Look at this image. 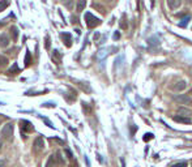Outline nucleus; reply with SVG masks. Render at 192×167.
Listing matches in <instances>:
<instances>
[{"instance_id":"1","label":"nucleus","mask_w":192,"mask_h":167,"mask_svg":"<svg viewBox=\"0 0 192 167\" xmlns=\"http://www.w3.org/2000/svg\"><path fill=\"white\" fill-rule=\"evenodd\" d=\"M2 137L4 140L10 141L13 137V123H7L2 129Z\"/></svg>"},{"instance_id":"2","label":"nucleus","mask_w":192,"mask_h":167,"mask_svg":"<svg viewBox=\"0 0 192 167\" xmlns=\"http://www.w3.org/2000/svg\"><path fill=\"white\" fill-rule=\"evenodd\" d=\"M85 21H86V25H88V27H90V29H93V27H96V26H98L101 24V20L100 18H97V17H94L92 13H85Z\"/></svg>"},{"instance_id":"3","label":"nucleus","mask_w":192,"mask_h":167,"mask_svg":"<svg viewBox=\"0 0 192 167\" xmlns=\"http://www.w3.org/2000/svg\"><path fill=\"white\" fill-rule=\"evenodd\" d=\"M174 101L180 103V104H187V106H191L192 107V98L188 97L187 94H180V96H177L174 98Z\"/></svg>"},{"instance_id":"4","label":"nucleus","mask_w":192,"mask_h":167,"mask_svg":"<svg viewBox=\"0 0 192 167\" xmlns=\"http://www.w3.org/2000/svg\"><path fill=\"white\" fill-rule=\"evenodd\" d=\"M20 127H21V132H33L34 131V127H33L30 121H27V120H21Z\"/></svg>"},{"instance_id":"5","label":"nucleus","mask_w":192,"mask_h":167,"mask_svg":"<svg viewBox=\"0 0 192 167\" xmlns=\"http://www.w3.org/2000/svg\"><path fill=\"white\" fill-rule=\"evenodd\" d=\"M186 88H187V82H186L184 80H180V81H178L177 84H174V85L171 86V89L175 90V92H183Z\"/></svg>"},{"instance_id":"6","label":"nucleus","mask_w":192,"mask_h":167,"mask_svg":"<svg viewBox=\"0 0 192 167\" xmlns=\"http://www.w3.org/2000/svg\"><path fill=\"white\" fill-rule=\"evenodd\" d=\"M34 149L35 152H42L45 149V141H43V137H37L34 141Z\"/></svg>"},{"instance_id":"7","label":"nucleus","mask_w":192,"mask_h":167,"mask_svg":"<svg viewBox=\"0 0 192 167\" xmlns=\"http://www.w3.org/2000/svg\"><path fill=\"white\" fill-rule=\"evenodd\" d=\"M173 119L175 121H178V123H182V124H191L192 123L191 118H187V116H183V115H175Z\"/></svg>"},{"instance_id":"8","label":"nucleus","mask_w":192,"mask_h":167,"mask_svg":"<svg viewBox=\"0 0 192 167\" xmlns=\"http://www.w3.org/2000/svg\"><path fill=\"white\" fill-rule=\"evenodd\" d=\"M62 38H63V41L65 42V46H67V47L72 46V37H71V34H68V33H63Z\"/></svg>"},{"instance_id":"9","label":"nucleus","mask_w":192,"mask_h":167,"mask_svg":"<svg viewBox=\"0 0 192 167\" xmlns=\"http://www.w3.org/2000/svg\"><path fill=\"white\" fill-rule=\"evenodd\" d=\"M9 44V38L7 34H2L0 35V47H7Z\"/></svg>"},{"instance_id":"10","label":"nucleus","mask_w":192,"mask_h":167,"mask_svg":"<svg viewBox=\"0 0 192 167\" xmlns=\"http://www.w3.org/2000/svg\"><path fill=\"white\" fill-rule=\"evenodd\" d=\"M9 31H10V35H12V39L16 42V41L18 39V29H17L16 26H12Z\"/></svg>"},{"instance_id":"11","label":"nucleus","mask_w":192,"mask_h":167,"mask_svg":"<svg viewBox=\"0 0 192 167\" xmlns=\"http://www.w3.org/2000/svg\"><path fill=\"white\" fill-rule=\"evenodd\" d=\"M58 166V162H56V157H54V155H51L50 158H48L47 163H46V167H56Z\"/></svg>"},{"instance_id":"12","label":"nucleus","mask_w":192,"mask_h":167,"mask_svg":"<svg viewBox=\"0 0 192 167\" xmlns=\"http://www.w3.org/2000/svg\"><path fill=\"white\" fill-rule=\"evenodd\" d=\"M52 60L56 64H60V62H62V55L59 54L58 50H54V54H52Z\"/></svg>"},{"instance_id":"13","label":"nucleus","mask_w":192,"mask_h":167,"mask_svg":"<svg viewBox=\"0 0 192 167\" xmlns=\"http://www.w3.org/2000/svg\"><path fill=\"white\" fill-rule=\"evenodd\" d=\"M167 4H169V7L171 8V9H175V8L180 7V4H182V3H180L179 0H177V2H171V0H169V2H167Z\"/></svg>"},{"instance_id":"14","label":"nucleus","mask_w":192,"mask_h":167,"mask_svg":"<svg viewBox=\"0 0 192 167\" xmlns=\"http://www.w3.org/2000/svg\"><path fill=\"white\" fill-rule=\"evenodd\" d=\"M179 114H184V115L188 118V115H191V111L187 110V108H184V107H180V108H179ZM184 115H183V116H184Z\"/></svg>"},{"instance_id":"15","label":"nucleus","mask_w":192,"mask_h":167,"mask_svg":"<svg viewBox=\"0 0 192 167\" xmlns=\"http://www.w3.org/2000/svg\"><path fill=\"white\" fill-rule=\"evenodd\" d=\"M85 5H86V2H84V0H82V2H79L77 3V12H81V10L85 8Z\"/></svg>"},{"instance_id":"16","label":"nucleus","mask_w":192,"mask_h":167,"mask_svg":"<svg viewBox=\"0 0 192 167\" xmlns=\"http://www.w3.org/2000/svg\"><path fill=\"white\" fill-rule=\"evenodd\" d=\"M8 64V59L5 56H0V67H5Z\"/></svg>"},{"instance_id":"17","label":"nucleus","mask_w":192,"mask_h":167,"mask_svg":"<svg viewBox=\"0 0 192 167\" xmlns=\"http://www.w3.org/2000/svg\"><path fill=\"white\" fill-rule=\"evenodd\" d=\"M18 72H20L18 67H17V64L14 63V64H13V68H10V69H9V73H13V75H14V73H18Z\"/></svg>"},{"instance_id":"18","label":"nucleus","mask_w":192,"mask_h":167,"mask_svg":"<svg viewBox=\"0 0 192 167\" xmlns=\"http://www.w3.org/2000/svg\"><path fill=\"white\" fill-rule=\"evenodd\" d=\"M170 167H187V162H178V163H174Z\"/></svg>"},{"instance_id":"19","label":"nucleus","mask_w":192,"mask_h":167,"mask_svg":"<svg viewBox=\"0 0 192 167\" xmlns=\"http://www.w3.org/2000/svg\"><path fill=\"white\" fill-rule=\"evenodd\" d=\"M9 5V3L8 2H0V10H4L5 8H7Z\"/></svg>"},{"instance_id":"20","label":"nucleus","mask_w":192,"mask_h":167,"mask_svg":"<svg viewBox=\"0 0 192 167\" xmlns=\"http://www.w3.org/2000/svg\"><path fill=\"white\" fill-rule=\"evenodd\" d=\"M25 64H26V65H29V64H30V52H29V51L26 52V58H25Z\"/></svg>"},{"instance_id":"21","label":"nucleus","mask_w":192,"mask_h":167,"mask_svg":"<svg viewBox=\"0 0 192 167\" xmlns=\"http://www.w3.org/2000/svg\"><path fill=\"white\" fill-rule=\"evenodd\" d=\"M152 138H153L152 133H146V135L144 136V141H149V140H152Z\"/></svg>"},{"instance_id":"22","label":"nucleus","mask_w":192,"mask_h":167,"mask_svg":"<svg viewBox=\"0 0 192 167\" xmlns=\"http://www.w3.org/2000/svg\"><path fill=\"white\" fill-rule=\"evenodd\" d=\"M46 48H50V38L46 37Z\"/></svg>"},{"instance_id":"23","label":"nucleus","mask_w":192,"mask_h":167,"mask_svg":"<svg viewBox=\"0 0 192 167\" xmlns=\"http://www.w3.org/2000/svg\"><path fill=\"white\" fill-rule=\"evenodd\" d=\"M65 153L68 154V158H71V159H72V153H71L69 150H65Z\"/></svg>"},{"instance_id":"24","label":"nucleus","mask_w":192,"mask_h":167,"mask_svg":"<svg viewBox=\"0 0 192 167\" xmlns=\"http://www.w3.org/2000/svg\"><path fill=\"white\" fill-rule=\"evenodd\" d=\"M5 166V161H0V167H4Z\"/></svg>"},{"instance_id":"25","label":"nucleus","mask_w":192,"mask_h":167,"mask_svg":"<svg viewBox=\"0 0 192 167\" xmlns=\"http://www.w3.org/2000/svg\"><path fill=\"white\" fill-rule=\"evenodd\" d=\"M114 38H115V39H118V38H119V33H115V35H114Z\"/></svg>"},{"instance_id":"26","label":"nucleus","mask_w":192,"mask_h":167,"mask_svg":"<svg viewBox=\"0 0 192 167\" xmlns=\"http://www.w3.org/2000/svg\"><path fill=\"white\" fill-rule=\"evenodd\" d=\"M69 167H79V166H77V163H76V162H75V163H72V165H71Z\"/></svg>"},{"instance_id":"27","label":"nucleus","mask_w":192,"mask_h":167,"mask_svg":"<svg viewBox=\"0 0 192 167\" xmlns=\"http://www.w3.org/2000/svg\"><path fill=\"white\" fill-rule=\"evenodd\" d=\"M4 119V116H2V115H0V124H2V120Z\"/></svg>"},{"instance_id":"28","label":"nucleus","mask_w":192,"mask_h":167,"mask_svg":"<svg viewBox=\"0 0 192 167\" xmlns=\"http://www.w3.org/2000/svg\"><path fill=\"white\" fill-rule=\"evenodd\" d=\"M4 26V22H2V21H0V27H3Z\"/></svg>"},{"instance_id":"29","label":"nucleus","mask_w":192,"mask_h":167,"mask_svg":"<svg viewBox=\"0 0 192 167\" xmlns=\"http://www.w3.org/2000/svg\"><path fill=\"white\" fill-rule=\"evenodd\" d=\"M2 146H3V142H2V138H0V149H2Z\"/></svg>"}]
</instances>
